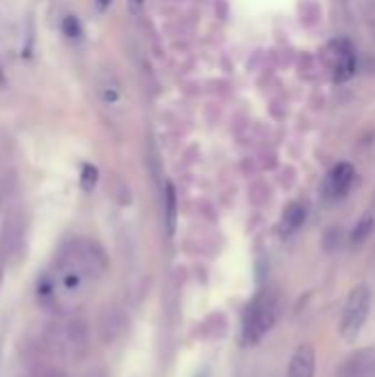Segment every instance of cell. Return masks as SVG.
I'll list each match as a JSON object with an SVG mask.
<instances>
[{
    "instance_id": "obj_16",
    "label": "cell",
    "mask_w": 375,
    "mask_h": 377,
    "mask_svg": "<svg viewBox=\"0 0 375 377\" xmlns=\"http://www.w3.org/2000/svg\"><path fill=\"white\" fill-rule=\"evenodd\" d=\"M5 260H7V256L0 254V285H3V276H5Z\"/></svg>"
},
{
    "instance_id": "obj_10",
    "label": "cell",
    "mask_w": 375,
    "mask_h": 377,
    "mask_svg": "<svg viewBox=\"0 0 375 377\" xmlns=\"http://www.w3.org/2000/svg\"><path fill=\"white\" fill-rule=\"evenodd\" d=\"M163 201H166V232H168V236H172L177 228V192L172 184H166Z\"/></svg>"
},
{
    "instance_id": "obj_12",
    "label": "cell",
    "mask_w": 375,
    "mask_h": 377,
    "mask_svg": "<svg viewBox=\"0 0 375 377\" xmlns=\"http://www.w3.org/2000/svg\"><path fill=\"white\" fill-rule=\"evenodd\" d=\"M100 97H102L104 104H115V102H119L122 91L115 82H102L100 84Z\"/></svg>"
},
{
    "instance_id": "obj_14",
    "label": "cell",
    "mask_w": 375,
    "mask_h": 377,
    "mask_svg": "<svg viewBox=\"0 0 375 377\" xmlns=\"http://www.w3.org/2000/svg\"><path fill=\"white\" fill-rule=\"evenodd\" d=\"M62 34L68 38V40H80L82 38V24H80V20L75 18V16H66L64 20H62Z\"/></svg>"
},
{
    "instance_id": "obj_17",
    "label": "cell",
    "mask_w": 375,
    "mask_h": 377,
    "mask_svg": "<svg viewBox=\"0 0 375 377\" xmlns=\"http://www.w3.org/2000/svg\"><path fill=\"white\" fill-rule=\"evenodd\" d=\"M110 5V0H97V11H106Z\"/></svg>"
},
{
    "instance_id": "obj_1",
    "label": "cell",
    "mask_w": 375,
    "mask_h": 377,
    "mask_svg": "<svg viewBox=\"0 0 375 377\" xmlns=\"http://www.w3.org/2000/svg\"><path fill=\"white\" fill-rule=\"evenodd\" d=\"M108 269L104 249L87 239L71 241L60 254L55 267L43 278L38 296L51 309L71 313L84 304Z\"/></svg>"
},
{
    "instance_id": "obj_2",
    "label": "cell",
    "mask_w": 375,
    "mask_h": 377,
    "mask_svg": "<svg viewBox=\"0 0 375 377\" xmlns=\"http://www.w3.org/2000/svg\"><path fill=\"white\" fill-rule=\"evenodd\" d=\"M283 311V300L281 293L267 287L260 289L252 302L247 304L245 316H243V340L245 344H256L274 329V325L279 323Z\"/></svg>"
},
{
    "instance_id": "obj_7",
    "label": "cell",
    "mask_w": 375,
    "mask_h": 377,
    "mask_svg": "<svg viewBox=\"0 0 375 377\" xmlns=\"http://www.w3.org/2000/svg\"><path fill=\"white\" fill-rule=\"evenodd\" d=\"M22 234H24V216L20 209H13V212H9L3 228V236H0V254L11 256L20 247Z\"/></svg>"
},
{
    "instance_id": "obj_6",
    "label": "cell",
    "mask_w": 375,
    "mask_h": 377,
    "mask_svg": "<svg viewBox=\"0 0 375 377\" xmlns=\"http://www.w3.org/2000/svg\"><path fill=\"white\" fill-rule=\"evenodd\" d=\"M329 47L333 49V53H331V58L327 60V64L333 71V77H336L338 82H346L355 71V53L349 47V42H344V40L331 42Z\"/></svg>"
},
{
    "instance_id": "obj_19",
    "label": "cell",
    "mask_w": 375,
    "mask_h": 377,
    "mask_svg": "<svg viewBox=\"0 0 375 377\" xmlns=\"http://www.w3.org/2000/svg\"><path fill=\"white\" fill-rule=\"evenodd\" d=\"M133 3H137V5H142V3H144V0H133Z\"/></svg>"
},
{
    "instance_id": "obj_18",
    "label": "cell",
    "mask_w": 375,
    "mask_h": 377,
    "mask_svg": "<svg viewBox=\"0 0 375 377\" xmlns=\"http://www.w3.org/2000/svg\"><path fill=\"white\" fill-rule=\"evenodd\" d=\"M5 84V71H3V64H0V87Z\"/></svg>"
},
{
    "instance_id": "obj_11",
    "label": "cell",
    "mask_w": 375,
    "mask_h": 377,
    "mask_svg": "<svg viewBox=\"0 0 375 377\" xmlns=\"http://www.w3.org/2000/svg\"><path fill=\"white\" fill-rule=\"evenodd\" d=\"M373 228H375V219H373L371 214H365L362 219L355 223V228H353V232H351V245H353V247H360L362 243H367V239L371 236Z\"/></svg>"
},
{
    "instance_id": "obj_4",
    "label": "cell",
    "mask_w": 375,
    "mask_h": 377,
    "mask_svg": "<svg viewBox=\"0 0 375 377\" xmlns=\"http://www.w3.org/2000/svg\"><path fill=\"white\" fill-rule=\"evenodd\" d=\"M369 309H371V291L367 285H358L349 291L342 309V320H340V335L351 342L355 340L360 331H362L367 318H369Z\"/></svg>"
},
{
    "instance_id": "obj_13",
    "label": "cell",
    "mask_w": 375,
    "mask_h": 377,
    "mask_svg": "<svg viewBox=\"0 0 375 377\" xmlns=\"http://www.w3.org/2000/svg\"><path fill=\"white\" fill-rule=\"evenodd\" d=\"M97 177H100V172H97L95 165L87 163L84 168H82V175H80V186H82V190L91 192V190L95 188V184H97Z\"/></svg>"
},
{
    "instance_id": "obj_3",
    "label": "cell",
    "mask_w": 375,
    "mask_h": 377,
    "mask_svg": "<svg viewBox=\"0 0 375 377\" xmlns=\"http://www.w3.org/2000/svg\"><path fill=\"white\" fill-rule=\"evenodd\" d=\"M47 348L64 362H80L89 351V329L84 320L68 316L53 325L47 335Z\"/></svg>"
},
{
    "instance_id": "obj_8",
    "label": "cell",
    "mask_w": 375,
    "mask_h": 377,
    "mask_svg": "<svg viewBox=\"0 0 375 377\" xmlns=\"http://www.w3.org/2000/svg\"><path fill=\"white\" fill-rule=\"evenodd\" d=\"M316 375V348L311 342H302L296 346L289 360L287 377H314Z\"/></svg>"
},
{
    "instance_id": "obj_15",
    "label": "cell",
    "mask_w": 375,
    "mask_h": 377,
    "mask_svg": "<svg viewBox=\"0 0 375 377\" xmlns=\"http://www.w3.org/2000/svg\"><path fill=\"white\" fill-rule=\"evenodd\" d=\"M29 377H66V373L53 364H40L29 373Z\"/></svg>"
},
{
    "instance_id": "obj_9",
    "label": "cell",
    "mask_w": 375,
    "mask_h": 377,
    "mask_svg": "<svg viewBox=\"0 0 375 377\" xmlns=\"http://www.w3.org/2000/svg\"><path fill=\"white\" fill-rule=\"evenodd\" d=\"M304 219H307V207H304L302 203H289L285 214H283V232L294 234L296 230L302 228Z\"/></svg>"
},
{
    "instance_id": "obj_5",
    "label": "cell",
    "mask_w": 375,
    "mask_h": 377,
    "mask_svg": "<svg viewBox=\"0 0 375 377\" xmlns=\"http://www.w3.org/2000/svg\"><path fill=\"white\" fill-rule=\"evenodd\" d=\"M355 179V170L351 163H338L333 165V170L327 175L325 184H323V197L325 201H340L346 197V192L351 190Z\"/></svg>"
}]
</instances>
